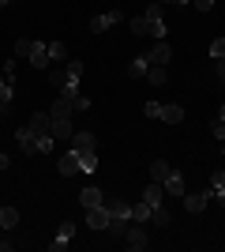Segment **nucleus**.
Segmentation results:
<instances>
[{"mask_svg":"<svg viewBox=\"0 0 225 252\" xmlns=\"http://www.w3.org/2000/svg\"><path fill=\"white\" fill-rule=\"evenodd\" d=\"M79 162H83V173H94V169H98V151H83Z\"/></svg>","mask_w":225,"mask_h":252,"instance_id":"nucleus-28","label":"nucleus"},{"mask_svg":"<svg viewBox=\"0 0 225 252\" xmlns=\"http://www.w3.org/2000/svg\"><path fill=\"white\" fill-rule=\"evenodd\" d=\"M8 109H11V98H0V117L8 113Z\"/></svg>","mask_w":225,"mask_h":252,"instance_id":"nucleus-41","label":"nucleus"},{"mask_svg":"<svg viewBox=\"0 0 225 252\" xmlns=\"http://www.w3.org/2000/svg\"><path fill=\"white\" fill-rule=\"evenodd\" d=\"M161 8H165V4H158V0H150L143 15H147V19H161Z\"/></svg>","mask_w":225,"mask_h":252,"instance_id":"nucleus-33","label":"nucleus"},{"mask_svg":"<svg viewBox=\"0 0 225 252\" xmlns=\"http://www.w3.org/2000/svg\"><path fill=\"white\" fill-rule=\"evenodd\" d=\"M169 162H161V158H154V162H150V177H154V181H165V177H169Z\"/></svg>","mask_w":225,"mask_h":252,"instance_id":"nucleus-25","label":"nucleus"},{"mask_svg":"<svg viewBox=\"0 0 225 252\" xmlns=\"http://www.w3.org/2000/svg\"><path fill=\"white\" fill-rule=\"evenodd\" d=\"M214 200H218V203L225 207V189H222V192H214Z\"/></svg>","mask_w":225,"mask_h":252,"instance_id":"nucleus-43","label":"nucleus"},{"mask_svg":"<svg viewBox=\"0 0 225 252\" xmlns=\"http://www.w3.org/2000/svg\"><path fill=\"white\" fill-rule=\"evenodd\" d=\"M72 237H75V222H60V230H56V237H53V252H64L68 245H72Z\"/></svg>","mask_w":225,"mask_h":252,"instance_id":"nucleus-7","label":"nucleus"},{"mask_svg":"<svg viewBox=\"0 0 225 252\" xmlns=\"http://www.w3.org/2000/svg\"><path fill=\"white\" fill-rule=\"evenodd\" d=\"M143 200H147L150 207H158V203L165 200V189H161V181H150L147 189H143Z\"/></svg>","mask_w":225,"mask_h":252,"instance_id":"nucleus-11","label":"nucleus"},{"mask_svg":"<svg viewBox=\"0 0 225 252\" xmlns=\"http://www.w3.org/2000/svg\"><path fill=\"white\" fill-rule=\"evenodd\" d=\"M34 45H38V42H30V38H19V42H15V57H19V61H23V57H26V61H30V53H34Z\"/></svg>","mask_w":225,"mask_h":252,"instance_id":"nucleus-27","label":"nucleus"},{"mask_svg":"<svg viewBox=\"0 0 225 252\" xmlns=\"http://www.w3.org/2000/svg\"><path fill=\"white\" fill-rule=\"evenodd\" d=\"M56 169H60V177H75V173H79V169H83V162H79V151H64V155H60V162H56Z\"/></svg>","mask_w":225,"mask_h":252,"instance_id":"nucleus-3","label":"nucleus"},{"mask_svg":"<svg viewBox=\"0 0 225 252\" xmlns=\"http://www.w3.org/2000/svg\"><path fill=\"white\" fill-rule=\"evenodd\" d=\"M173 4H192V0H173Z\"/></svg>","mask_w":225,"mask_h":252,"instance_id":"nucleus-45","label":"nucleus"},{"mask_svg":"<svg viewBox=\"0 0 225 252\" xmlns=\"http://www.w3.org/2000/svg\"><path fill=\"white\" fill-rule=\"evenodd\" d=\"M11 249V241H4V237H0V252H8Z\"/></svg>","mask_w":225,"mask_h":252,"instance_id":"nucleus-44","label":"nucleus"},{"mask_svg":"<svg viewBox=\"0 0 225 252\" xmlns=\"http://www.w3.org/2000/svg\"><path fill=\"white\" fill-rule=\"evenodd\" d=\"M210 200H214V189H203V192H184V207L192 211V215H203Z\"/></svg>","mask_w":225,"mask_h":252,"instance_id":"nucleus-1","label":"nucleus"},{"mask_svg":"<svg viewBox=\"0 0 225 252\" xmlns=\"http://www.w3.org/2000/svg\"><path fill=\"white\" fill-rule=\"evenodd\" d=\"M150 222H154V226H169V207H165V200H161L158 207H154V215H150Z\"/></svg>","mask_w":225,"mask_h":252,"instance_id":"nucleus-26","label":"nucleus"},{"mask_svg":"<svg viewBox=\"0 0 225 252\" xmlns=\"http://www.w3.org/2000/svg\"><path fill=\"white\" fill-rule=\"evenodd\" d=\"M49 132H53V139H72L75 136V128L68 117H49Z\"/></svg>","mask_w":225,"mask_h":252,"instance_id":"nucleus-6","label":"nucleus"},{"mask_svg":"<svg viewBox=\"0 0 225 252\" xmlns=\"http://www.w3.org/2000/svg\"><path fill=\"white\" fill-rule=\"evenodd\" d=\"M161 121H169V125H180V121H184V105H176V102L161 105Z\"/></svg>","mask_w":225,"mask_h":252,"instance_id":"nucleus-18","label":"nucleus"},{"mask_svg":"<svg viewBox=\"0 0 225 252\" xmlns=\"http://www.w3.org/2000/svg\"><path fill=\"white\" fill-rule=\"evenodd\" d=\"M68 57V45L64 42H49V61H64Z\"/></svg>","mask_w":225,"mask_h":252,"instance_id":"nucleus-29","label":"nucleus"},{"mask_svg":"<svg viewBox=\"0 0 225 252\" xmlns=\"http://www.w3.org/2000/svg\"><path fill=\"white\" fill-rule=\"evenodd\" d=\"M72 147L79 151V155H83V151H94V147H98L94 132H75V136H72Z\"/></svg>","mask_w":225,"mask_h":252,"instance_id":"nucleus-12","label":"nucleus"},{"mask_svg":"<svg viewBox=\"0 0 225 252\" xmlns=\"http://www.w3.org/2000/svg\"><path fill=\"white\" fill-rule=\"evenodd\" d=\"M192 4H195V8H199V11H203V15H206V11H210V8H214V0H192Z\"/></svg>","mask_w":225,"mask_h":252,"instance_id":"nucleus-39","label":"nucleus"},{"mask_svg":"<svg viewBox=\"0 0 225 252\" xmlns=\"http://www.w3.org/2000/svg\"><path fill=\"white\" fill-rule=\"evenodd\" d=\"M26 132H30V136H53V132H49V113H34L30 117V125H26Z\"/></svg>","mask_w":225,"mask_h":252,"instance_id":"nucleus-9","label":"nucleus"},{"mask_svg":"<svg viewBox=\"0 0 225 252\" xmlns=\"http://www.w3.org/2000/svg\"><path fill=\"white\" fill-rule=\"evenodd\" d=\"M8 166H11V158H8V155H0V169H8Z\"/></svg>","mask_w":225,"mask_h":252,"instance_id":"nucleus-42","label":"nucleus"},{"mask_svg":"<svg viewBox=\"0 0 225 252\" xmlns=\"http://www.w3.org/2000/svg\"><path fill=\"white\" fill-rule=\"evenodd\" d=\"M79 203H83V207H101V203H105V196H101V189H94V185H90V189L79 192Z\"/></svg>","mask_w":225,"mask_h":252,"instance_id":"nucleus-13","label":"nucleus"},{"mask_svg":"<svg viewBox=\"0 0 225 252\" xmlns=\"http://www.w3.org/2000/svg\"><path fill=\"white\" fill-rule=\"evenodd\" d=\"M147 72H150V57H147V53L128 64V79H147Z\"/></svg>","mask_w":225,"mask_h":252,"instance_id":"nucleus-10","label":"nucleus"},{"mask_svg":"<svg viewBox=\"0 0 225 252\" xmlns=\"http://www.w3.org/2000/svg\"><path fill=\"white\" fill-rule=\"evenodd\" d=\"M75 109H72V102H68L64 94H56L53 98V109H49V117H72Z\"/></svg>","mask_w":225,"mask_h":252,"instance_id":"nucleus-21","label":"nucleus"},{"mask_svg":"<svg viewBox=\"0 0 225 252\" xmlns=\"http://www.w3.org/2000/svg\"><path fill=\"white\" fill-rule=\"evenodd\" d=\"M210 57H214V61H218V57H225V38H218V42H210Z\"/></svg>","mask_w":225,"mask_h":252,"instance_id":"nucleus-36","label":"nucleus"},{"mask_svg":"<svg viewBox=\"0 0 225 252\" xmlns=\"http://www.w3.org/2000/svg\"><path fill=\"white\" fill-rule=\"evenodd\" d=\"M64 72H68V87H79V79H83V61H68Z\"/></svg>","mask_w":225,"mask_h":252,"instance_id":"nucleus-22","label":"nucleus"},{"mask_svg":"<svg viewBox=\"0 0 225 252\" xmlns=\"http://www.w3.org/2000/svg\"><path fill=\"white\" fill-rule=\"evenodd\" d=\"M143 113H147V117H161V102H154V98H150V102L143 105Z\"/></svg>","mask_w":225,"mask_h":252,"instance_id":"nucleus-35","label":"nucleus"},{"mask_svg":"<svg viewBox=\"0 0 225 252\" xmlns=\"http://www.w3.org/2000/svg\"><path fill=\"white\" fill-rule=\"evenodd\" d=\"M161 189H165V196H184V192H188L184 189V173L180 169H169V177L161 181Z\"/></svg>","mask_w":225,"mask_h":252,"instance_id":"nucleus-5","label":"nucleus"},{"mask_svg":"<svg viewBox=\"0 0 225 252\" xmlns=\"http://www.w3.org/2000/svg\"><path fill=\"white\" fill-rule=\"evenodd\" d=\"M72 109H75V113H86V109H90V98H86V94H75L72 98Z\"/></svg>","mask_w":225,"mask_h":252,"instance_id":"nucleus-30","label":"nucleus"},{"mask_svg":"<svg viewBox=\"0 0 225 252\" xmlns=\"http://www.w3.org/2000/svg\"><path fill=\"white\" fill-rule=\"evenodd\" d=\"M218 79L225 83V57H218Z\"/></svg>","mask_w":225,"mask_h":252,"instance_id":"nucleus-40","label":"nucleus"},{"mask_svg":"<svg viewBox=\"0 0 225 252\" xmlns=\"http://www.w3.org/2000/svg\"><path fill=\"white\" fill-rule=\"evenodd\" d=\"M131 34H139V38L147 34V19H143V15H135V19H131Z\"/></svg>","mask_w":225,"mask_h":252,"instance_id":"nucleus-34","label":"nucleus"},{"mask_svg":"<svg viewBox=\"0 0 225 252\" xmlns=\"http://www.w3.org/2000/svg\"><path fill=\"white\" fill-rule=\"evenodd\" d=\"M15 139H19L23 155H38V136H30L26 128H19V132H15Z\"/></svg>","mask_w":225,"mask_h":252,"instance_id":"nucleus-16","label":"nucleus"},{"mask_svg":"<svg viewBox=\"0 0 225 252\" xmlns=\"http://www.w3.org/2000/svg\"><path fill=\"white\" fill-rule=\"evenodd\" d=\"M210 136L225 143V121H222V117H218V121H210Z\"/></svg>","mask_w":225,"mask_h":252,"instance_id":"nucleus-32","label":"nucleus"},{"mask_svg":"<svg viewBox=\"0 0 225 252\" xmlns=\"http://www.w3.org/2000/svg\"><path fill=\"white\" fill-rule=\"evenodd\" d=\"M120 23V11H105V15H94L90 19V34H101V31H109V27H117Z\"/></svg>","mask_w":225,"mask_h":252,"instance_id":"nucleus-8","label":"nucleus"},{"mask_svg":"<svg viewBox=\"0 0 225 252\" xmlns=\"http://www.w3.org/2000/svg\"><path fill=\"white\" fill-rule=\"evenodd\" d=\"M109 219L131 222V203H128V200H113V203H109Z\"/></svg>","mask_w":225,"mask_h":252,"instance_id":"nucleus-14","label":"nucleus"},{"mask_svg":"<svg viewBox=\"0 0 225 252\" xmlns=\"http://www.w3.org/2000/svg\"><path fill=\"white\" fill-rule=\"evenodd\" d=\"M15 68H19V61H8V64H4V79H8V83L15 79Z\"/></svg>","mask_w":225,"mask_h":252,"instance_id":"nucleus-37","label":"nucleus"},{"mask_svg":"<svg viewBox=\"0 0 225 252\" xmlns=\"http://www.w3.org/2000/svg\"><path fill=\"white\" fill-rule=\"evenodd\" d=\"M49 87H53V91H64V87H68V72H64V68H56V64H53V72H49Z\"/></svg>","mask_w":225,"mask_h":252,"instance_id":"nucleus-23","label":"nucleus"},{"mask_svg":"<svg viewBox=\"0 0 225 252\" xmlns=\"http://www.w3.org/2000/svg\"><path fill=\"white\" fill-rule=\"evenodd\" d=\"M147 57H150V64H169L173 61V49H169V42H158Z\"/></svg>","mask_w":225,"mask_h":252,"instance_id":"nucleus-15","label":"nucleus"},{"mask_svg":"<svg viewBox=\"0 0 225 252\" xmlns=\"http://www.w3.org/2000/svg\"><path fill=\"white\" fill-rule=\"evenodd\" d=\"M19 226V211L15 207H0V230H15Z\"/></svg>","mask_w":225,"mask_h":252,"instance_id":"nucleus-20","label":"nucleus"},{"mask_svg":"<svg viewBox=\"0 0 225 252\" xmlns=\"http://www.w3.org/2000/svg\"><path fill=\"white\" fill-rule=\"evenodd\" d=\"M158 4H173V0H158Z\"/></svg>","mask_w":225,"mask_h":252,"instance_id":"nucleus-46","label":"nucleus"},{"mask_svg":"<svg viewBox=\"0 0 225 252\" xmlns=\"http://www.w3.org/2000/svg\"><path fill=\"white\" fill-rule=\"evenodd\" d=\"M150 215H154V207H150L147 200H143L139 207H131V222H143V226H147V222H150Z\"/></svg>","mask_w":225,"mask_h":252,"instance_id":"nucleus-24","label":"nucleus"},{"mask_svg":"<svg viewBox=\"0 0 225 252\" xmlns=\"http://www.w3.org/2000/svg\"><path fill=\"white\" fill-rule=\"evenodd\" d=\"M0 98H11V83L4 79V72H0Z\"/></svg>","mask_w":225,"mask_h":252,"instance_id":"nucleus-38","label":"nucleus"},{"mask_svg":"<svg viewBox=\"0 0 225 252\" xmlns=\"http://www.w3.org/2000/svg\"><path fill=\"white\" fill-rule=\"evenodd\" d=\"M86 226L90 230H109V207H86Z\"/></svg>","mask_w":225,"mask_h":252,"instance_id":"nucleus-4","label":"nucleus"},{"mask_svg":"<svg viewBox=\"0 0 225 252\" xmlns=\"http://www.w3.org/2000/svg\"><path fill=\"white\" fill-rule=\"evenodd\" d=\"M124 245H128L131 252H143L147 249V230H143V222H128V233H124Z\"/></svg>","mask_w":225,"mask_h":252,"instance_id":"nucleus-2","label":"nucleus"},{"mask_svg":"<svg viewBox=\"0 0 225 252\" xmlns=\"http://www.w3.org/2000/svg\"><path fill=\"white\" fill-rule=\"evenodd\" d=\"M30 64H34V68H42V72L49 68V45H45V42H38V45H34V53H30Z\"/></svg>","mask_w":225,"mask_h":252,"instance_id":"nucleus-17","label":"nucleus"},{"mask_svg":"<svg viewBox=\"0 0 225 252\" xmlns=\"http://www.w3.org/2000/svg\"><path fill=\"white\" fill-rule=\"evenodd\" d=\"M165 79H169L165 64H150V72H147V83H150V87H165Z\"/></svg>","mask_w":225,"mask_h":252,"instance_id":"nucleus-19","label":"nucleus"},{"mask_svg":"<svg viewBox=\"0 0 225 252\" xmlns=\"http://www.w3.org/2000/svg\"><path fill=\"white\" fill-rule=\"evenodd\" d=\"M210 189H214V192L225 189V169H214V173H210Z\"/></svg>","mask_w":225,"mask_h":252,"instance_id":"nucleus-31","label":"nucleus"}]
</instances>
